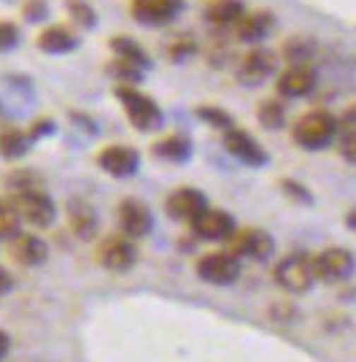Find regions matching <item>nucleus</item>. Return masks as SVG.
Listing matches in <instances>:
<instances>
[{
    "label": "nucleus",
    "instance_id": "15",
    "mask_svg": "<svg viewBox=\"0 0 356 362\" xmlns=\"http://www.w3.org/2000/svg\"><path fill=\"white\" fill-rule=\"evenodd\" d=\"M189 227H192V233L200 241H216V243L230 241L237 230L232 214H227L224 209H210V206Z\"/></svg>",
    "mask_w": 356,
    "mask_h": 362
},
{
    "label": "nucleus",
    "instance_id": "16",
    "mask_svg": "<svg viewBox=\"0 0 356 362\" xmlns=\"http://www.w3.org/2000/svg\"><path fill=\"white\" fill-rule=\"evenodd\" d=\"M65 219L68 227L78 241H92L97 238V230H100V219H97V209L84 200V197H68L65 203Z\"/></svg>",
    "mask_w": 356,
    "mask_h": 362
},
{
    "label": "nucleus",
    "instance_id": "23",
    "mask_svg": "<svg viewBox=\"0 0 356 362\" xmlns=\"http://www.w3.org/2000/svg\"><path fill=\"white\" fill-rule=\"evenodd\" d=\"M35 141L30 138L28 127L22 130V127H3L0 130V157H6V160H19V157H25L30 151Z\"/></svg>",
    "mask_w": 356,
    "mask_h": 362
},
{
    "label": "nucleus",
    "instance_id": "39",
    "mask_svg": "<svg viewBox=\"0 0 356 362\" xmlns=\"http://www.w3.org/2000/svg\"><path fill=\"white\" fill-rule=\"evenodd\" d=\"M345 225H348L356 233V209H354V211H348V216H345Z\"/></svg>",
    "mask_w": 356,
    "mask_h": 362
},
{
    "label": "nucleus",
    "instance_id": "25",
    "mask_svg": "<svg viewBox=\"0 0 356 362\" xmlns=\"http://www.w3.org/2000/svg\"><path fill=\"white\" fill-rule=\"evenodd\" d=\"M22 225V216L16 214V209L11 206V200H0V241H11Z\"/></svg>",
    "mask_w": 356,
    "mask_h": 362
},
{
    "label": "nucleus",
    "instance_id": "4",
    "mask_svg": "<svg viewBox=\"0 0 356 362\" xmlns=\"http://www.w3.org/2000/svg\"><path fill=\"white\" fill-rule=\"evenodd\" d=\"M275 281L278 287L292 292V295H302L316 284V273H313V257L308 255H286L278 259L275 265Z\"/></svg>",
    "mask_w": 356,
    "mask_h": 362
},
{
    "label": "nucleus",
    "instance_id": "38",
    "mask_svg": "<svg viewBox=\"0 0 356 362\" xmlns=\"http://www.w3.org/2000/svg\"><path fill=\"white\" fill-rule=\"evenodd\" d=\"M8 351H11V338L6 330H0V362L8 357Z\"/></svg>",
    "mask_w": 356,
    "mask_h": 362
},
{
    "label": "nucleus",
    "instance_id": "20",
    "mask_svg": "<svg viewBox=\"0 0 356 362\" xmlns=\"http://www.w3.org/2000/svg\"><path fill=\"white\" fill-rule=\"evenodd\" d=\"M273 30V14L270 11H246L235 25V35L246 44H262Z\"/></svg>",
    "mask_w": 356,
    "mask_h": 362
},
{
    "label": "nucleus",
    "instance_id": "18",
    "mask_svg": "<svg viewBox=\"0 0 356 362\" xmlns=\"http://www.w3.org/2000/svg\"><path fill=\"white\" fill-rule=\"evenodd\" d=\"M8 255L22 268H38L49 259V246L44 238H38L32 233H16L8 241Z\"/></svg>",
    "mask_w": 356,
    "mask_h": 362
},
{
    "label": "nucleus",
    "instance_id": "35",
    "mask_svg": "<svg viewBox=\"0 0 356 362\" xmlns=\"http://www.w3.org/2000/svg\"><path fill=\"white\" fill-rule=\"evenodd\" d=\"M189 54H194V41L192 38H178V41H173V46L167 49V57L170 60H186Z\"/></svg>",
    "mask_w": 356,
    "mask_h": 362
},
{
    "label": "nucleus",
    "instance_id": "7",
    "mask_svg": "<svg viewBox=\"0 0 356 362\" xmlns=\"http://www.w3.org/2000/svg\"><path fill=\"white\" fill-rule=\"evenodd\" d=\"M97 262L103 265L105 271L111 273H127L135 268V262H138V249H135L133 238H127L124 233H119V235H108L103 241L97 243Z\"/></svg>",
    "mask_w": 356,
    "mask_h": 362
},
{
    "label": "nucleus",
    "instance_id": "30",
    "mask_svg": "<svg viewBox=\"0 0 356 362\" xmlns=\"http://www.w3.org/2000/svg\"><path fill=\"white\" fill-rule=\"evenodd\" d=\"M313 49L308 41H299V38H292V41H286L283 46V57L289 65H299V62H313Z\"/></svg>",
    "mask_w": 356,
    "mask_h": 362
},
{
    "label": "nucleus",
    "instance_id": "24",
    "mask_svg": "<svg viewBox=\"0 0 356 362\" xmlns=\"http://www.w3.org/2000/svg\"><path fill=\"white\" fill-rule=\"evenodd\" d=\"M111 52H114V60H121L127 62V65H135V68H141V71H146L148 65V54L143 52V46L133 41V38H124V35H117V38H111Z\"/></svg>",
    "mask_w": 356,
    "mask_h": 362
},
{
    "label": "nucleus",
    "instance_id": "34",
    "mask_svg": "<svg viewBox=\"0 0 356 362\" xmlns=\"http://www.w3.org/2000/svg\"><path fill=\"white\" fill-rule=\"evenodd\" d=\"M8 189H28V187H41L38 176H32V170H11L8 173Z\"/></svg>",
    "mask_w": 356,
    "mask_h": 362
},
{
    "label": "nucleus",
    "instance_id": "17",
    "mask_svg": "<svg viewBox=\"0 0 356 362\" xmlns=\"http://www.w3.org/2000/svg\"><path fill=\"white\" fill-rule=\"evenodd\" d=\"M316 78H319V74H316L313 62H299V65L283 68L275 87H278V95H283V98H305L316 87Z\"/></svg>",
    "mask_w": 356,
    "mask_h": 362
},
{
    "label": "nucleus",
    "instance_id": "6",
    "mask_svg": "<svg viewBox=\"0 0 356 362\" xmlns=\"http://www.w3.org/2000/svg\"><path fill=\"white\" fill-rule=\"evenodd\" d=\"M278 68V57L265 49V46H254L249 49L235 65V78L243 84V87H259L265 84L270 76L275 74Z\"/></svg>",
    "mask_w": 356,
    "mask_h": 362
},
{
    "label": "nucleus",
    "instance_id": "11",
    "mask_svg": "<svg viewBox=\"0 0 356 362\" xmlns=\"http://www.w3.org/2000/svg\"><path fill=\"white\" fill-rule=\"evenodd\" d=\"M222 141H224L227 154H230V157H235V160H240L243 165L262 168L267 163L265 146H262V144H259L249 130H243V127H230V130H224Z\"/></svg>",
    "mask_w": 356,
    "mask_h": 362
},
{
    "label": "nucleus",
    "instance_id": "32",
    "mask_svg": "<svg viewBox=\"0 0 356 362\" xmlns=\"http://www.w3.org/2000/svg\"><path fill=\"white\" fill-rule=\"evenodd\" d=\"M281 189H283V195L289 197V200H295V203H305V206H311V203H313L311 189H308V187H302L299 181L283 179L281 181Z\"/></svg>",
    "mask_w": 356,
    "mask_h": 362
},
{
    "label": "nucleus",
    "instance_id": "37",
    "mask_svg": "<svg viewBox=\"0 0 356 362\" xmlns=\"http://www.w3.org/2000/svg\"><path fill=\"white\" fill-rule=\"evenodd\" d=\"M14 287V279H11V273L6 271L3 265H0V295H6L8 289Z\"/></svg>",
    "mask_w": 356,
    "mask_h": 362
},
{
    "label": "nucleus",
    "instance_id": "19",
    "mask_svg": "<svg viewBox=\"0 0 356 362\" xmlns=\"http://www.w3.org/2000/svg\"><path fill=\"white\" fill-rule=\"evenodd\" d=\"M243 14H246L243 0H208L206 11H203L206 22L216 30H235Z\"/></svg>",
    "mask_w": 356,
    "mask_h": 362
},
{
    "label": "nucleus",
    "instance_id": "2",
    "mask_svg": "<svg viewBox=\"0 0 356 362\" xmlns=\"http://www.w3.org/2000/svg\"><path fill=\"white\" fill-rule=\"evenodd\" d=\"M338 127H340V122L335 119L329 111H311L295 124L292 138H295L297 146L308 151H319L326 149L338 138Z\"/></svg>",
    "mask_w": 356,
    "mask_h": 362
},
{
    "label": "nucleus",
    "instance_id": "10",
    "mask_svg": "<svg viewBox=\"0 0 356 362\" xmlns=\"http://www.w3.org/2000/svg\"><path fill=\"white\" fill-rule=\"evenodd\" d=\"M97 168L111 179H133L141 168V154L133 146L111 144L97 151Z\"/></svg>",
    "mask_w": 356,
    "mask_h": 362
},
{
    "label": "nucleus",
    "instance_id": "36",
    "mask_svg": "<svg viewBox=\"0 0 356 362\" xmlns=\"http://www.w3.org/2000/svg\"><path fill=\"white\" fill-rule=\"evenodd\" d=\"M28 133L32 141H41V138L52 136L54 133V122L49 119V117H41V119H35L32 124L28 127Z\"/></svg>",
    "mask_w": 356,
    "mask_h": 362
},
{
    "label": "nucleus",
    "instance_id": "22",
    "mask_svg": "<svg viewBox=\"0 0 356 362\" xmlns=\"http://www.w3.org/2000/svg\"><path fill=\"white\" fill-rule=\"evenodd\" d=\"M154 154L160 157V160H165V163H186L189 157H192V141L184 136V133H170V136L160 138L157 144H154Z\"/></svg>",
    "mask_w": 356,
    "mask_h": 362
},
{
    "label": "nucleus",
    "instance_id": "31",
    "mask_svg": "<svg viewBox=\"0 0 356 362\" xmlns=\"http://www.w3.org/2000/svg\"><path fill=\"white\" fill-rule=\"evenodd\" d=\"M22 41V33L16 28L14 22H8V19H0V54H6V52H14L16 46Z\"/></svg>",
    "mask_w": 356,
    "mask_h": 362
},
{
    "label": "nucleus",
    "instance_id": "29",
    "mask_svg": "<svg viewBox=\"0 0 356 362\" xmlns=\"http://www.w3.org/2000/svg\"><path fill=\"white\" fill-rule=\"evenodd\" d=\"M65 8H68V14L73 19L76 25H81V28H95V22H97V11L89 6L87 0H65Z\"/></svg>",
    "mask_w": 356,
    "mask_h": 362
},
{
    "label": "nucleus",
    "instance_id": "28",
    "mask_svg": "<svg viewBox=\"0 0 356 362\" xmlns=\"http://www.w3.org/2000/svg\"><path fill=\"white\" fill-rule=\"evenodd\" d=\"M256 117H259V124H262V127L278 130L283 122H286V108H283V103H278V100H265V103L259 106V111H256Z\"/></svg>",
    "mask_w": 356,
    "mask_h": 362
},
{
    "label": "nucleus",
    "instance_id": "27",
    "mask_svg": "<svg viewBox=\"0 0 356 362\" xmlns=\"http://www.w3.org/2000/svg\"><path fill=\"white\" fill-rule=\"evenodd\" d=\"M194 114H197V119L206 122L208 127H213V130H230V127H235V122L232 117L219 106H197L194 108Z\"/></svg>",
    "mask_w": 356,
    "mask_h": 362
},
{
    "label": "nucleus",
    "instance_id": "21",
    "mask_svg": "<svg viewBox=\"0 0 356 362\" xmlns=\"http://www.w3.org/2000/svg\"><path fill=\"white\" fill-rule=\"evenodd\" d=\"M35 46L46 52V54H71L78 46V38H76L73 30L62 28V25H49L44 30L38 33L35 38Z\"/></svg>",
    "mask_w": 356,
    "mask_h": 362
},
{
    "label": "nucleus",
    "instance_id": "9",
    "mask_svg": "<svg viewBox=\"0 0 356 362\" xmlns=\"http://www.w3.org/2000/svg\"><path fill=\"white\" fill-rule=\"evenodd\" d=\"M227 243H230L227 252H232L235 257H246V259H259V262L270 259L273 252H275L273 235H270L267 230H262V227H243V230H235V235Z\"/></svg>",
    "mask_w": 356,
    "mask_h": 362
},
{
    "label": "nucleus",
    "instance_id": "13",
    "mask_svg": "<svg viewBox=\"0 0 356 362\" xmlns=\"http://www.w3.org/2000/svg\"><path fill=\"white\" fill-rule=\"evenodd\" d=\"M208 209V197L194 189V187H178L165 200V211L173 222H186L192 225L194 219Z\"/></svg>",
    "mask_w": 356,
    "mask_h": 362
},
{
    "label": "nucleus",
    "instance_id": "3",
    "mask_svg": "<svg viewBox=\"0 0 356 362\" xmlns=\"http://www.w3.org/2000/svg\"><path fill=\"white\" fill-rule=\"evenodd\" d=\"M8 200H11V206L16 209V214L22 216V222H28L32 227H41L44 230V227L54 225V219H57V203L41 187L14 189Z\"/></svg>",
    "mask_w": 356,
    "mask_h": 362
},
{
    "label": "nucleus",
    "instance_id": "8",
    "mask_svg": "<svg viewBox=\"0 0 356 362\" xmlns=\"http://www.w3.org/2000/svg\"><path fill=\"white\" fill-rule=\"evenodd\" d=\"M356 268V259L348 249L343 246H329L324 252L313 255V273H316V281H324V284H338L345 281Z\"/></svg>",
    "mask_w": 356,
    "mask_h": 362
},
{
    "label": "nucleus",
    "instance_id": "5",
    "mask_svg": "<svg viewBox=\"0 0 356 362\" xmlns=\"http://www.w3.org/2000/svg\"><path fill=\"white\" fill-rule=\"evenodd\" d=\"M194 273L213 287H230L235 284L240 276V257H235L232 252H210L203 255L194 265Z\"/></svg>",
    "mask_w": 356,
    "mask_h": 362
},
{
    "label": "nucleus",
    "instance_id": "26",
    "mask_svg": "<svg viewBox=\"0 0 356 362\" xmlns=\"http://www.w3.org/2000/svg\"><path fill=\"white\" fill-rule=\"evenodd\" d=\"M338 136H340V154L356 165V114L345 117L338 127Z\"/></svg>",
    "mask_w": 356,
    "mask_h": 362
},
{
    "label": "nucleus",
    "instance_id": "1",
    "mask_svg": "<svg viewBox=\"0 0 356 362\" xmlns=\"http://www.w3.org/2000/svg\"><path fill=\"white\" fill-rule=\"evenodd\" d=\"M114 95H117V100L124 108V117L130 119V124L138 133H157V130H162L165 114L154 98H148V95H143V92L130 87V84H119Z\"/></svg>",
    "mask_w": 356,
    "mask_h": 362
},
{
    "label": "nucleus",
    "instance_id": "12",
    "mask_svg": "<svg viewBox=\"0 0 356 362\" xmlns=\"http://www.w3.org/2000/svg\"><path fill=\"white\" fill-rule=\"evenodd\" d=\"M117 219H119V230L127 235V238H146L148 233L154 230V214L148 209L143 200H135V197H127L121 200L117 209Z\"/></svg>",
    "mask_w": 356,
    "mask_h": 362
},
{
    "label": "nucleus",
    "instance_id": "14",
    "mask_svg": "<svg viewBox=\"0 0 356 362\" xmlns=\"http://www.w3.org/2000/svg\"><path fill=\"white\" fill-rule=\"evenodd\" d=\"M184 8V0H130V14L138 25L162 28L170 25Z\"/></svg>",
    "mask_w": 356,
    "mask_h": 362
},
{
    "label": "nucleus",
    "instance_id": "33",
    "mask_svg": "<svg viewBox=\"0 0 356 362\" xmlns=\"http://www.w3.org/2000/svg\"><path fill=\"white\" fill-rule=\"evenodd\" d=\"M46 16H49L46 0H25V3H22V19H25V22L38 25V22H44Z\"/></svg>",
    "mask_w": 356,
    "mask_h": 362
}]
</instances>
